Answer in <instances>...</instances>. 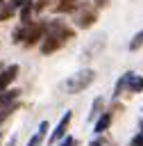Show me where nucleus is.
<instances>
[{
	"label": "nucleus",
	"mask_w": 143,
	"mask_h": 146,
	"mask_svg": "<svg viewBox=\"0 0 143 146\" xmlns=\"http://www.w3.org/2000/svg\"><path fill=\"white\" fill-rule=\"evenodd\" d=\"M68 39H73V30H68L64 23H59V21H52L50 25H48V34H45V41H43V46H41V52H52V50H57L64 41H68Z\"/></svg>",
	"instance_id": "1"
},
{
	"label": "nucleus",
	"mask_w": 143,
	"mask_h": 146,
	"mask_svg": "<svg viewBox=\"0 0 143 146\" xmlns=\"http://www.w3.org/2000/svg\"><path fill=\"white\" fill-rule=\"evenodd\" d=\"M93 78H95V73H93L91 68L77 71L75 75H70V78L66 80V91H68V94H79L82 89H86V87L93 82Z\"/></svg>",
	"instance_id": "2"
},
{
	"label": "nucleus",
	"mask_w": 143,
	"mask_h": 146,
	"mask_svg": "<svg viewBox=\"0 0 143 146\" xmlns=\"http://www.w3.org/2000/svg\"><path fill=\"white\" fill-rule=\"evenodd\" d=\"M45 30H48V27H45V25H41V23H39V25H32V27H27L25 43H27V46H34V43H36V41L43 36V32H45Z\"/></svg>",
	"instance_id": "3"
},
{
	"label": "nucleus",
	"mask_w": 143,
	"mask_h": 146,
	"mask_svg": "<svg viewBox=\"0 0 143 146\" xmlns=\"http://www.w3.org/2000/svg\"><path fill=\"white\" fill-rule=\"evenodd\" d=\"M16 75H18V66H16V64L7 66V68H5L2 73H0V94H2L5 89H7V84H9V82H11V80H14Z\"/></svg>",
	"instance_id": "4"
},
{
	"label": "nucleus",
	"mask_w": 143,
	"mask_h": 146,
	"mask_svg": "<svg viewBox=\"0 0 143 146\" xmlns=\"http://www.w3.org/2000/svg\"><path fill=\"white\" fill-rule=\"evenodd\" d=\"M70 119H73V114L70 112H66L64 116H61V121H59V125H57V130L50 135V141H59L61 137H64V132H66V128H68V123H70Z\"/></svg>",
	"instance_id": "5"
},
{
	"label": "nucleus",
	"mask_w": 143,
	"mask_h": 146,
	"mask_svg": "<svg viewBox=\"0 0 143 146\" xmlns=\"http://www.w3.org/2000/svg\"><path fill=\"white\" fill-rule=\"evenodd\" d=\"M127 89H129L132 94H136V91H143V78H141V75H136V73H129Z\"/></svg>",
	"instance_id": "6"
},
{
	"label": "nucleus",
	"mask_w": 143,
	"mask_h": 146,
	"mask_svg": "<svg viewBox=\"0 0 143 146\" xmlns=\"http://www.w3.org/2000/svg\"><path fill=\"white\" fill-rule=\"evenodd\" d=\"M109 123H111V114H102V116L98 119V123H95V132L102 135V132L109 128Z\"/></svg>",
	"instance_id": "7"
},
{
	"label": "nucleus",
	"mask_w": 143,
	"mask_h": 146,
	"mask_svg": "<svg viewBox=\"0 0 143 146\" xmlns=\"http://www.w3.org/2000/svg\"><path fill=\"white\" fill-rule=\"evenodd\" d=\"M30 14H32V5H30V2H25V5H23V9H20V21H23L25 25L30 23Z\"/></svg>",
	"instance_id": "8"
},
{
	"label": "nucleus",
	"mask_w": 143,
	"mask_h": 146,
	"mask_svg": "<svg viewBox=\"0 0 143 146\" xmlns=\"http://www.w3.org/2000/svg\"><path fill=\"white\" fill-rule=\"evenodd\" d=\"M73 9H75L73 0H59V5H57V11H73Z\"/></svg>",
	"instance_id": "9"
},
{
	"label": "nucleus",
	"mask_w": 143,
	"mask_h": 146,
	"mask_svg": "<svg viewBox=\"0 0 143 146\" xmlns=\"http://www.w3.org/2000/svg\"><path fill=\"white\" fill-rule=\"evenodd\" d=\"M100 110H102V98H95V100H93V107H91V114H89V119H95V116L100 114Z\"/></svg>",
	"instance_id": "10"
},
{
	"label": "nucleus",
	"mask_w": 143,
	"mask_h": 146,
	"mask_svg": "<svg viewBox=\"0 0 143 146\" xmlns=\"http://www.w3.org/2000/svg\"><path fill=\"white\" fill-rule=\"evenodd\" d=\"M141 46H143V30H141L132 41H129V50H136V48H141Z\"/></svg>",
	"instance_id": "11"
},
{
	"label": "nucleus",
	"mask_w": 143,
	"mask_h": 146,
	"mask_svg": "<svg viewBox=\"0 0 143 146\" xmlns=\"http://www.w3.org/2000/svg\"><path fill=\"white\" fill-rule=\"evenodd\" d=\"M93 18H95L93 14H84V16H82V18L77 21V25H79V27H89V25L93 23Z\"/></svg>",
	"instance_id": "12"
},
{
	"label": "nucleus",
	"mask_w": 143,
	"mask_h": 146,
	"mask_svg": "<svg viewBox=\"0 0 143 146\" xmlns=\"http://www.w3.org/2000/svg\"><path fill=\"white\" fill-rule=\"evenodd\" d=\"M41 141H43V135H41V132H36V135L27 141V146H41Z\"/></svg>",
	"instance_id": "13"
},
{
	"label": "nucleus",
	"mask_w": 143,
	"mask_h": 146,
	"mask_svg": "<svg viewBox=\"0 0 143 146\" xmlns=\"http://www.w3.org/2000/svg\"><path fill=\"white\" fill-rule=\"evenodd\" d=\"M132 146H143V132H138V135L132 139Z\"/></svg>",
	"instance_id": "14"
},
{
	"label": "nucleus",
	"mask_w": 143,
	"mask_h": 146,
	"mask_svg": "<svg viewBox=\"0 0 143 146\" xmlns=\"http://www.w3.org/2000/svg\"><path fill=\"white\" fill-rule=\"evenodd\" d=\"M9 112H11L9 107H2V110H0V123H2V121H5L7 116H9Z\"/></svg>",
	"instance_id": "15"
},
{
	"label": "nucleus",
	"mask_w": 143,
	"mask_h": 146,
	"mask_svg": "<svg viewBox=\"0 0 143 146\" xmlns=\"http://www.w3.org/2000/svg\"><path fill=\"white\" fill-rule=\"evenodd\" d=\"M48 130H50V128H48V121H43V123L39 125V132H41V135H45Z\"/></svg>",
	"instance_id": "16"
},
{
	"label": "nucleus",
	"mask_w": 143,
	"mask_h": 146,
	"mask_svg": "<svg viewBox=\"0 0 143 146\" xmlns=\"http://www.w3.org/2000/svg\"><path fill=\"white\" fill-rule=\"evenodd\" d=\"M73 144H75V139H73V137H66V139H64L59 146H73Z\"/></svg>",
	"instance_id": "17"
},
{
	"label": "nucleus",
	"mask_w": 143,
	"mask_h": 146,
	"mask_svg": "<svg viewBox=\"0 0 143 146\" xmlns=\"http://www.w3.org/2000/svg\"><path fill=\"white\" fill-rule=\"evenodd\" d=\"M25 5V0H11V9H16V7H23Z\"/></svg>",
	"instance_id": "18"
},
{
	"label": "nucleus",
	"mask_w": 143,
	"mask_h": 146,
	"mask_svg": "<svg viewBox=\"0 0 143 146\" xmlns=\"http://www.w3.org/2000/svg\"><path fill=\"white\" fill-rule=\"evenodd\" d=\"M102 144H104V139H100V137H98V139H93V141H91V146H102Z\"/></svg>",
	"instance_id": "19"
},
{
	"label": "nucleus",
	"mask_w": 143,
	"mask_h": 146,
	"mask_svg": "<svg viewBox=\"0 0 143 146\" xmlns=\"http://www.w3.org/2000/svg\"><path fill=\"white\" fill-rule=\"evenodd\" d=\"M104 2H107V0H98V5H104Z\"/></svg>",
	"instance_id": "20"
},
{
	"label": "nucleus",
	"mask_w": 143,
	"mask_h": 146,
	"mask_svg": "<svg viewBox=\"0 0 143 146\" xmlns=\"http://www.w3.org/2000/svg\"><path fill=\"white\" fill-rule=\"evenodd\" d=\"M0 2H5V0H0Z\"/></svg>",
	"instance_id": "21"
}]
</instances>
